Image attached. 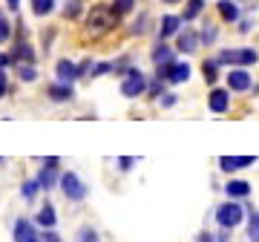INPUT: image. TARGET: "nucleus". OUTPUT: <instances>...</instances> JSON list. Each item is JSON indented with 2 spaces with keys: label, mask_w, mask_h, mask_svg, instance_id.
<instances>
[{
  "label": "nucleus",
  "mask_w": 259,
  "mask_h": 242,
  "mask_svg": "<svg viewBox=\"0 0 259 242\" xmlns=\"http://www.w3.org/2000/svg\"><path fill=\"white\" fill-rule=\"evenodd\" d=\"M133 162H136V158H130V156L118 158V165H121V170H130V168H133Z\"/></svg>",
  "instance_id": "33"
},
{
  "label": "nucleus",
  "mask_w": 259,
  "mask_h": 242,
  "mask_svg": "<svg viewBox=\"0 0 259 242\" xmlns=\"http://www.w3.org/2000/svg\"><path fill=\"white\" fill-rule=\"evenodd\" d=\"M204 9V0H187V6H185V20H193L199 18Z\"/></svg>",
  "instance_id": "19"
},
{
  "label": "nucleus",
  "mask_w": 259,
  "mask_h": 242,
  "mask_svg": "<svg viewBox=\"0 0 259 242\" xmlns=\"http://www.w3.org/2000/svg\"><path fill=\"white\" fill-rule=\"evenodd\" d=\"M15 58H23V61H32V47L29 44H18V49H15Z\"/></svg>",
  "instance_id": "26"
},
{
  "label": "nucleus",
  "mask_w": 259,
  "mask_h": 242,
  "mask_svg": "<svg viewBox=\"0 0 259 242\" xmlns=\"http://www.w3.org/2000/svg\"><path fill=\"white\" fill-rule=\"evenodd\" d=\"M219 15L225 20H236L239 18V6L233 3V0H219Z\"/></svg>",
  "instance_id": "16"
},
{
  "label": "nucleus",
  "mask_w": 259,
  "mask_h": 242,
  "mask_svg": "<svg viewBox=\"0 0 259 242\" xmlns=\"http://www.w3.org/2000/svg\"><path fill=\"white\" fill-rule=\"evenodd\" d=\"M61 190H64V196L72 199V202H81L83 196H87V185H83L75 173H64V176H61Z\"/></svg>",
  "instance_id": "3"
},
{
  "label": "nucleus",
  "mask_w": 259,
  "mask_h": 242,
  "mask_svg": "<svg viewBox=\"0 0 259 242\" xmlns=\"http://www.w3.org/2000/svg\"><path fill=\"white\" fill-rule=\"evenodd\" d=\"M6 90H9V81H6V72L0 69V95H6Z\"/></svg>",
  "instance_id": "31"
},
{
  "label": "nucleus",
  "mask_w": 259,
  "mask_h": 242,
  "mask_svg": "<svg viewBox=\"0 0 259 242\" xmlns=\"http://www.w3.org/2000/svg\"><path fill=\"white\" fill-rule=\"evenodd\" d=\"M216 61L219 64H233V66H250L259 61V55H256V49H225Z\"/></svg>",
  "instance_id": "1"
},
{
  "label": "nucleus",
  "mask_w": 259,
  "mask_h": 242,
  "mask_svg": "<svg viewBox=\"0 0 259 242\" xmlns=\"http://www.w3.org/2000/svg\"><path fill=\"white\" fill-rule=\"evenodd\" d=\"M161 104H164V107H173V104H176V95H161Z\"/></svg>",
  "instance_id": "34"
},
{
  "label": "nucleus",
  "mask_w": 259,
  "mask_h": 242,
  "mask_svg": "<svg viewBox=\"0 0 259 242\" xmlns=\"http://www.w3.org/2000/svg\"><path fill=\"white\" fill-rule=\"evenodd\" d=\"M78 242H98V233H95L93 228H81V233H78Z\"/></svg>",
  "instance_id": "27"
},
{
  "label": "nucleus",
  "mask_w": 259,
  "mask_h": 242,
  "mask_svg": "<svg viewBox=\"0 0 259 242\" xmlns=\"http://www.w3.org/2000/svg\"><path fill=\"white\" fill-rule=\"evenodd\" d=\"M9 37H12V26H9V20H6V15L0 12V44L9 41Z\"/></svg>",
  "instance_id": "24"
},
{
  "label": "nucleus",
  "mask_w": 259,
  "mask_h": 242,
  "mask_svg": "<svg viewBox=\"0 0 259 242\" xmlns=\"http://www.w3.org/2000/svg\"><path fill=\"white\" fill-rule=\"evenodd\" d=\"M147 90V81H144V75L139 72V69H130L127 78L121 81V93L127 95V98H136V95H141Z\"/></svg>",
  "instance_id": "4"
},
{
  "label": "nucleus",
  "mask_w": 259,
  "mask_h": 242,
  "mask_svg": "<svg viewBox=\"0 0 259 242\" xmlns=\"http://www.w3.org/2000/svg\"><path fill=\"white\" fill-rule=\"evenodd\" d=\"M32 239H35L32 222H29V219H18V222H15V242H32Z\"/></svg>",
  "instance_id": "9"
},
{
  "label": "nucleus",
  "mask_w": 259,
  "mask_h": 242,
  "mask_svg": "<svg viewBox=\"0 0 259 242\" xmlns=\"http://www.w3.org/2000/svg\"><path fill=\"white\" fill-rule=\"evenodd\" d=\"M9 61H12V58H9V55H3V52H0V69H3V66L9 64Z\"/></svg>",
  "instance_id": "35"
},
{
  "label": "nucleus",
  "mask_w": 259,
  "mask_h": 242,
  "mask_svg": "<svg viewBox=\"0 0 259 242\" xmlns=\"http://www.w3.org/2000/svg\"><path fill=\"white\" fill-rule=\"evenodd\" d=\"M6 3H9L12 9H18V3H20V0H6Z\"/></svg>",
  "instance_id": "36"
},
{
  "label": "nucleus",
  "mask_w": 259,
  "mask_h": 242,
  "mask_svg": "<svg viewBox=\"0 0 259 242\" xmlns=\"http://www.w3.org/2000/svg\"><path fill=\"white\" fill-rule=\"evenodd\" d=\"M210 110L213 112H225L228 110V104H231V98H228V93H225V90H213L210 93Z\"/></svg>",
  "instance_id": "12"
},
{
  "label": "nucleus",
  "mask_w": 259,
  "mask_h": 242,
  "mask_svg": "<svg viewBox=\"0 0 259 242\" xmlns=\"http://www.w3.org/2000/svg\"><path fill=\"white\" fill-rule=\"evenodd\" d=\"M228 84H231L233 93H245V90H250V75L245 72V69H231V75H228Z\"/></svg>",
  "instance_id": "8"
},
{
  "label": "nucleus",
  "mask_w": 259,
  "mask_h": 242,
  "mask_svg": "<svg viewBox=\"0 0 259 242\" xmlns=\"http://www.w3.org/2000/svg\"><path fill=\"white\" fill-rule=\"evenodd\" d=\"M228 196H233V199H242V196H248L250 193V185L248 182H228Z\"/></svg>",
  "instance_id": "17"
},
{
  "label": "nucleus",
  "mask_w": 259,
  "mask_h": 242,
  "mask_svg": "<svg viewBox=\"0 0 259 242\" xmlns=\"http://www.w3.org/2000/svg\"><path fill=\"white\" fill-rule=\"evenodd\" d=\"M78 0H72V3H66V18H78Z\"/></svg>",
  "instance_id": "30"
},
{
  "label": "nucleus",
  "mask_w": 259,
  "mask_h": 242,
  "mask_svg": "<svg viewBox=\"0 0 259 242\" xmlns=\"http://www.w3.org/2000/svg\"><path fill=\"white\" fill-rule=\"evenodd\" d=\"M55 9V0H32V12L35 15H49Z\"/></svg>",
  "instance_id": "20"
},
{
  "label": "nucleus",
  "mask_w": 259,
  "mask_h": 242,
  "mask_svg": "<svg viewBox=\"0 0 259 242\" xmlns=\"http://www.w3.org/2000/svg\"><path fill=\"white\" fill-rule=\"evenodd\" d=\"M37 222L44 225V228H55V208L44 205L40 208V214H37Z\"/></svg>",
  "instance_id": "18"
},
{
  "label": "nucleus",
  "mask_w": 259,
  "mask_h": 242,
  "mask_svg": "<svg viewBox=\"0 0 259 242\" xmlns=\"http://www.w3.org/2000/svg\"><path fill=\"white\" fill-rule=\"evenodd\" d=\"M55 72H58V81H61V84H72L75 78L81 75V66H75L72 61H58Z\"/></svg>",
  "instance_id": "7"
},
{
  "label": "nucleus",
  "mask_w": 259,
  "mask_h": 242,
  "mask_svg": "<svg viewBox=\"0 0 259 242\" xmlns=\"http://www.w3.org/2000/svg\"><path fill=\"white\" fill-rule=\"evenodd\" d=\"M248 236H250V242H259V214H253V216H250Z\"/></svg>",
  "instance_id": "23"
},
{
  "label": "nucleus",
  "mask_w": 259,
  "mask_h": 242,
  "mask_svg": "<svg viewBox=\"0 0 259 242\" xmlns=\"http://www.w3.org/2000/svg\"><path fill=\"white\" fill-rule=\"evenodd\" d=\"M20 81H35V66H20Z\"/></svg>",
  "instance_id": "29"
},
{
  "label": "nucleus",
  "mask_w": 259,
  "mask_h": 242,
  "mask_svg": "<svg viewBox=\"0 0 259 242\" xmlns=\"http://www.w3.org/2000/svg\"><path fill=\"white\" fill-rule=\"evenodd\" d=\"M37 190H40V182H23V187H20V193H23V199H26V202H32V199H35L37 196Z\"/></svg>",
  "instance_id": "21"
},
{
  "label": "nucleus",
  "mask_w": 259,
  "mask_h": 242,
  "mask_svg": "<svg viewBox=\"0 0 259 242\" xmlns=\"http://www.w3.org/2000/svg\"><path fill=\"white\" fill-rule=\"evenodd\" d=\"M179 26H182V18H176V15H167L164 20H161V37H170L176 35Z\"/></svg>",
  "instance_id": "15"
},
{
  "label": "nucleus",
  "mask_w": 259,
  "mask_h": 242,
  "mask_svg": "<svg viewBox=\"0 0 259 242\" xmlns=\"http://www.w3.org/2000/svg\"><path fill=\"white\" fill-rule=\"evenodd\" d=\"M196 44H199V35H196L193 29H185V32L179 35V52H193Z\"/></svg>",
  "instance_id": "13"
},
{
  "label": "nucleus",
  "mask_w": 259,
  "mask_h": 242,
  "mask_svg": "<svg viewBox=\"0 0 259 242\" xmlns=\"http://www.w3.org/2000/svg\"><path fill=\"white\" fill-rule=\"evenodd\" d=\"M72 84H52L49 87V98L52 101H69L72 98Z\"/></svg>",
  "instance_id": "14"
},
{
  "label": "nucleus",
  "mask_w": 259,
  "mask_h": 242,
  "mask_svg": "<svg viewBox=\"0 0 259 242\" xmlns=\"http://www.w3.org/2000/svg\"><path fill=\"white\" fill-rule=\"evenodd\" d=\"M216 41V26H204L202 29V44H213Z\"/></svg>",
  "instance_id": "28"
},
{
  "label": "nucleus",
  "mask_w": 259,
  "mask_h": 242,
  "mask_svg": "<svg viewBox=\"0 0 259 242\" xmlns=\"http://www.w3.org/2000/svg\"><path fill=\"white\" fill-rule=\"evenodd\" d=\"M153 61H156V66H170V64H176V61H173V49L164 47V44H158V47L153 49Z\"/></svg>",
  "instance_id": "11"
},
{
  "label": "nucleus",
  "mask_w": 259,
  "mask_h": 242,
  "mask_svg": "<svg viewBox=\"0 0 259 242\" xmlns=\"http://www.w3.org/2000/svg\"><path fill=\"white\" fill-rule=\"evenodd\" d=\"M202 242H213V239H210V233H202Z\"/></svg>",
  "instance_id": "37"
},
{
  "label": "nucleus",
  "mask_w": 259,
  "mask_h": 242,
  "mask_svg": "<svg viewBox=\"0 0 259 242\" xmlns=\"http://www.w3.org/2000/svg\"><path fill=\"white\" fill-rule=\"evenodd\" d=\"M32 242H37V239H32Z\"/></svg>",
  "instance_id": "39"
},
{
  "label": "nucleus",
  "mask_w": 259,
  "mask_h": 242,
  "mask_svg": "<svg viewBox=\"0 0 259 242\" xmlns=\"http://www.w3.org/2000/svg\"><path fill=\"white\" fill-rule=\"evenodd\" d=\"M242 216H245V211H242L236 202H225V205L216 211V222L222 225V228H236V225L242 222Z\"/></svg>",
  "instance_id": "2"
},
{
  "label": "nucleus",
  "mask_w": 259,
  "mask_h": 242,
  "mask_svg": "<svg viewBox=\"0 0 259 242\" xmlns=\"http://www.w3.org/2000/svg\"><path fill=\"white\" fill-rule=\"evenodd\" d=\"M187 78H190V66H187V64L179 61V64L170 66V75H167V81H170V84H185Z\"/></svg>",
  "instance_id": "10"
},
{
  "label": "nucleus",
  "mask_w": 259,
  "mask_h": 242,
  "mask_svg": "<svg viewBox=\"0 0 259 242\" xmlns=\"http://www.w3.org/2000/svg\"><path fill=\"white\" fill-rule=\"evenodd\" d=\"M44 242H61V239H58V233L52 231V228H47V233H44Z\"/></svg>",
  "instance_id": "32"
},
{
  "label": "nucleus",
  "mask_w": 259,
  "mask_h": 242,
  "mask_svg": "<svg viewBox=\"0 0 259 242\" xmlns=\"http://www.w3.org/2000/svg\"><path fill=\"white\" fill-rule=\"evenodd\" d=\"M256 156H222L219 158V168L233 173V170H242V168H253Z\"/></svg>",
  "instance_id": "5"
},
{
  "label": "nucleus",
  "mask_w": 259,
  "mask_h": 242,
  "mask_svg": "<svg viewBox=\"0 0 259 242\" xmlns=\"http://www.w3.org/2000/svg\"><path fill=\"white\" fill-rule=\"evenodd\" d=\"M55 170H58V156H49L44 158V168H40V176H37V182H40V187H52L55 185Z\"/></svg>",
  "instance_id": "6"
},
{
  "label": "nucleus",
  "mask_w": 259,
  "mask_h": 242,
  "mask_svg": "<svg viewBox=\"0 0 259 242\" xmlns=\"http://www.w3.org/2000/svg\"><path fill=\"white\" fill-rule=\"evenodd\" d=\"M133 3H136V0H115V6H112V9H115V15H127L130 9H133Z\"/></svg>",
  "instance_id": "25"
},
{
  "label": "nucleus",
  "mask_w": 259,
  "mask_h": 242,
  "mask_svg": "<svg viewBox=\"0 0 259 242\" xmlns=\"http://www.w3.org/2000/svg\"><path fill=\"white\" fill-rule=\"evenodd\" d=\"M216 66H219V61H204L202 64V72H204V81H207V84L216 81Z\"/></svg>",
  "instance_id": "22"
},
{
  "label": "nucleus",
  "mask_w": 259,
  "mask_h": 242,
  "mask_svg": "<svg viewBox=\"0 0 259 242\" xmlns=\"http://www.w3.org/2000/svg\"><path fill=\"white\" fill-rule=\"evenodd\" d=\"M164 3H179V0H164Z\"/></svg>",
  "instance_id": "38"
}]
</instances>
